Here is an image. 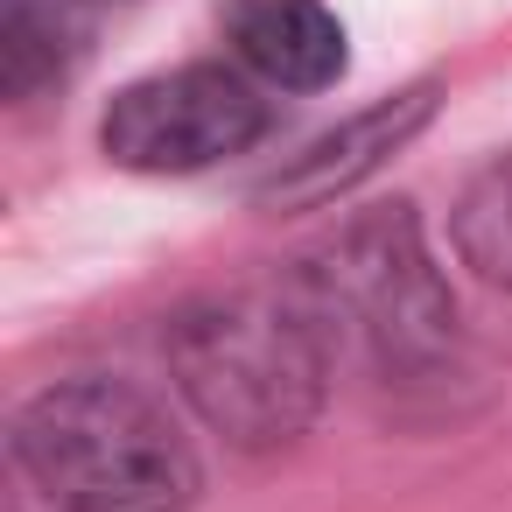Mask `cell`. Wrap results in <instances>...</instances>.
<instances>
[{
    "instance_id": "obj_1",
    "label": "cell",
    "mask_w": 512,
    "mask_h": 512,
    "mask_svg": "<svg viewBox=\"0 0 512 512\" xmlns=\"http://www.w3.org/2000/svg\"><path fill=\"white\" fill-rule=\"evenodd\" d=\"M162 351H169L176 393L197 407V421L253 456L309 435V421L323 414V393H330V365H337L330 337L309 316V302L295 295V281L183 302L162 330Z\"/></svg>"
},
{
    "instance_id": "obj_2",
    "label": "cell",
    "mask_w": 512,
    "mask_h": 512,
    "mask_svg": "<svg viewBox=\"0 0 512 512\" xmlns=\"http://www.w3.org/2000/svg\"><path fill=\"white\" fill-rule=\"evenodd\" d=\"M15 463L57 512H190L204 463L134 379H57L15 414Z\"/></svg>"
},
{
    "instance_id": "obj_3",
    "label": "cell",
    "mask_w": 512,
    "mask_h": 512,
    "mask_svg": "<svg viewBox=\"0 0 512 512\" xmlns=\"http://www.w3.org/2000/svg\"><path fill=\"white\" fill-rule=\"evenodd\" d=\"M330 337V358H365L379 379H435L456 358V295L421 239L414 204H379L337 225L288 274Z\"/></svg>"
},
{
    "instance_id": "obj_4",
    "label": "cell",
    "mask_w": 512,
    "mask_h": 512,
    "mask_svg": "<svg viewBox=\"0 0 512 512\" xmlns=\"http://www.w3.org/2000/svg\"><path fill=\"white\" fill-rule=\"evenodd\" d=\"M267 127L274 106L260 99V85H246L225 64H183L113 92L99 148L134 176H197L225 155H246Z\"/></svg>"
},
{
    "instance_id": "obj_5",
    "label": "cell",
    "mask_w": 512,
    "mask_h": 512,
    "mask_svg": "<svg viewBox=\"0 0 512 512\" xmlns=\"http://www.w3.org/2000/svg\"><path fill=\"white\" fill-rule=\"evenodd\" d=\"M435 99H442V85L421 78V85H407V92H393V99L351 113L344 127H330V134H316L302 155H288V162L253 190V204H260V211H323V204L351 197L365 176L386 169V155H400V148L435 120Z\"/></svg>"
},
{
    "instance_id": "obj_6",
    "label": "cell",
    "mask_w": 512,
    "mask_h": 512,
    "mask_svg": "<svg viewBox=\"0 0 512 512\" xmlns=\"http://www.w3.org/2000/svg\"><path fill=\"white\" fill-rule=\"evenodd\" d=\"M225 36H232L239 64L253 78L281 85V92H323L351 64L344 22L323 8V0H232Z\"/></svg>"
},
{
    "instance_id": "obj_7",
    "label": "cell",
    "mask_w": 512,
    "mask_h": 512,
    "mask_svg": "<svg viewBox=\"0 0 512 512\" xmlns=\"http://www.w3.org/2000/svg\"><path fill=\"white\" fill-rule=\"evenodd\" d=\"M85 57V22L71 0H0V92L15 106L43 99Z\"/></svg>"
},
{
    "instance_id": "obj_8",
    "label": "cell",
    "mask_w": 512,
    "mask_h": 512,
    "mask_svg": "<svg viewBox=\"0 0 512 512\" xmlns=\"http://www.w3.org/2000/svg\"><path fill=\"white\" fill-rule=\"evenodd\" d=\"M449 239H456L463 267H477L484 281L512 288V155L484 162L463 183V197L449 211Z\"/></svg>"
}]
</instances>
